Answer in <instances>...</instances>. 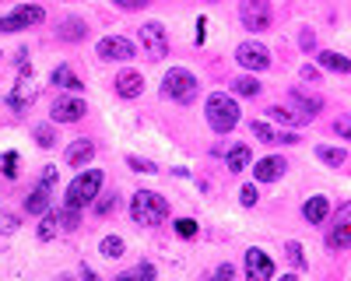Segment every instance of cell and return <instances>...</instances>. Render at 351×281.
<instances>
[{
	"mask_svg": "<svg viewBox=\"0 0 351 281\" xmlns=\"http://www.w3.org/2000/svg\"><path fill=\"white\" fill-rule=\"evenodd\" d=\"M0 229H4V232H14V229H18V215L0 211Z\"/></svg>",
	"mask_w": 351,
	"mask_h": 281,
	"instance_id": "cell-37",
	"label": "cell"
},
{
	"mask_svg": "<svg viewBox=\"0 0 351 281\" xmlns=\"http://www.w3.org/2000/svg\"><path fill=\"white\" fill-rule=\"evenodd\" d=\"M112 84H116V95H120V99H137L144 92V77L137 71H123Z\"/></svg>",
	"mask_w": 351,
	"mask_h": 281,
	"instance_id": "cell-16",
	"label": "cell"
},
{
	"mask_svg": "<svg viewBox=\"0 0 351 281\" xmlns=\"http://www.w3.org/2000/svg\"><path fill=\"white\" fill-rule=\"evenodd\" d=\"M116 201H120V193H102L99 201H95V215H109L116 208Z\"/></svg>",
	"mask_w": 351,
	"mask_h": 281,
	"instance_id": "cell-32",
	"label": "cell"
},
{
	"mask_svg": "<svg viewBox=\"0 0 351 281\" xmlns=\"http://www.w3.org/2000/svg\"><path fill=\"white\" fill-rule=\"evenodd\" d=\"M56 281H74V278H67V274H64V278H56Z\"/></svg>",
	"mask_w": 351,
	"mask_h": 281,
	"instance_id": "cell-46",
	"label": "cell"
},
{
	"mask_svg": "<svg viewBox=\"0 0 351 281\" xmlns=\"http://www.w3.org/2000/svg\"><path fill=\"white\" fill-rule=\"evenodd\" d=\"M285 173H288V162H285V158H278V155L260 158V162H256V169H253L256 183H274V180H281Z\"/></svg>",
	"mask_w": 351,
	"mask_h": 281,
	"instance_id": "cell-14",
	"label": "cell"
},
{
	"mask_svg": "<svg viewBox=\"0 0 351 281\" xmlns=\"http://www.w3.org/2000/svg\"><path fill=\"white\" fill-rule=\"evenodd\" d=\"M49 193H53V190L36 186L32 193L25 197V211H28V215H46V208H49Z\"/></svg>",
	"mask_w": 351,
	"mask_h": 281,
	"instance_id": "cell-22",
	"label": "cell"
},
{
	"mask_svg": "<svg viewBox=\"0 0 351 281\" xmlns=\"http://www.w3.org/2000/svg\"><path fill=\"white\" fill-rule=\"evenodd\" d=\"M123 249H127V243H123L120 236H106V239L99 243V253H102V257H109V260L123 257Z\"/></svg>",
	"mask_w": 351,
	"mask_h": 281,
	"instance_id": "cell-27",
	"label": "cell"
},
{
	"mask_svg": "<svg viewBox=\"0 0 351 281\" xmlns=\"http://www.w3.org/2000/svg\"><path fill=\"white\" fill-rule=\"evenodd\" d=\"M81 281H102V278H99V274H95L92 267H88V264H84V267H81Z\"/></svg>",
	"mask_w": 351,
	"mask_h": 281,
	"instance_id": "cell-44",
	"label": "cell"
},
{
	"mask_svg": "<svg viewBox=\"0 0 351 281\" xmlns=\"http://www.w3.org/2000/svg\"><path fill=\"white\" fill-rule=\"evenodd\" d=\"M316 64L327 67V71H337V74H348L351 71V60H348V56H341V53H334V49L316 53Z\"/></svg>",
	"mask_w": 351,
	"mask_h": 281,
	"instance_id": "cell-20",
	"label": "cell"
},
{
	"mask_svg": "<svg viewBox=\"0 0 351 281\" xmlns=\"http://www.w3.org/2000/svg\"><path fill=\"white\" fill-rule=\"evenodd\" d=\"M239 201H243V208H253V204H256V186H253V183L239 190Z\"/></svg>",
	"mask_w": 351,
	"mask_h": 281,
	"instance_id": "cell-38",
	"label": "cell"
},
{
	"mask_svg": "<svg viewBox=\"0 0 351 281\" xmlns=\"http://www.w3.org/2000/svg\"><path fill=\"white\" fill-rule=\"evenodd\" d=\"M0 56H4V53H0Z\"/></svg>",
	"mask_w": 351,
	"mask_h": 281,
	"instance_id": "cell-48",
	"label": "cell"
},
{
	"mask_svg": "<svg viewBox=\"0 0 351 281\" xmlns=\"http://www.w3.org/2000/svg\"><path fill=\"white\" fill-rule=\"evenodd\" d=\"M0 165H4V169H0V173H4L8 180H14V176H18V151H8V155H4V162H0Z\"/></svg>",
	"mask_w": 351,
	"mask_h": 281,
	"instance_id": "cell-34",
	"label": "cell"
},
{
	"mask_svg": "<svg viewBox=\"0 0 351 281\" xmlns=\"http://www.w3.org/2000/svg\"><path fill=\"white\" fill-rule=\"evenodd\" d=\"M285 249H288L291 264H295V267H306V257H302V243H299V239H291V243H288Z\"/></svg>",
	"mask_w": 351,
	"mask_h": 281,
	"instance_id": "cell-35",
	"label": "cell"
},
{
	"mask_svg": "<svg viewBox=\"0 0 351 281\" xmlns=\"http://www.w3.org/2000/svg\"><path fill=\"white\" fill-rule=\"evenodd\" d=\"M92 155H95V145L88 137H81V140H74V145L64 151V162L71 165V169H77V165H84V162H92Z\"/></svg>",
	"mask_w": 351,
	"mask_h": 281,
	"instance_id": "cell-18",
	"label": "cell"
},
{
	"mask_svg": "<svg viewBox=\"0 0 351 281\" xmlns=\"http://www.w3.org/2000/svg\"><path fill=\"white\" fill-rule=\"evenodd\" d=\"M327 215H330V201H327L324 193L309 197V201L302 204V218H306L309 225H324V221H327Z\"/></svg>",
	"mask_w": 351,
	"mask_h": 281,
	"instance_id": "cell-15",
	"label": "cell"
},
{
	"mask_svg": "<svg viewBox=\"0 0 351 281\" xmlns=\"http://www.w3.org/2000/svg\"><path fill=\"white\" fill-rule=\"evenodd\" d=\"M204 112H208V123H211L215 134H228L232 127L239 123V106H236V99L225 95V92L208 95V102H204Z\"/></svg>",
	"mask_w": 351,
	"mask_h": 281,
	"instance_id": "cell-3",
	"label": "cell"
},
{
	"mask_svg": "<svg viewBox=\"0 0 351 281\" xmlns=\"http://www.w3.org/2000/svg\"><path fill=\"white\" fill-rule=\"evenodd\" d=\"M236 60L246 71H267L271 67V53H267V46H260V42H243V46H236Z\"/></svg>",
	"mask_w": 351,
	"mask_h": 281,
	"instance_id": "cell-10",
	"label": "cell"
},
{
	"mask_svg": "<svg viewBox=\"0 0 351 281\" xmlns=\"http://www.w3.org/2000/svg\"><path fill=\"white\" fill-rule=\"evenodd\" d=\"M239 21L246 32H267L274 21L271 0H239Z\"/></svg>",
	"mask_w": 351,
	"mask_h": 281,
	"instance_id": "cell-5",
	"label": "cell"
},
{
	"mask_svg": "<svg viewBox=\"0 0 351 281\" xmlns=\"http://www.w3.org/2000/svg\"><path fill=\"white\" fill-rule=\"evenodd\" d=\"M197 92H200V84H197V77H193L186 67H172V71L165 74V81H162V95L172 99V102H180V106L193 102Z\"/></svg>",
	"mask_w": 351,
	"mask_h": 281,
	"instance_id": "cell-4",
	"label": "cell"
},
{
	"mask_svg": "<svg viewBox=\"0 0 351 281\" xmlns=\"http://www.w3.org/2000/svg\"><path fill=\"white\" fill-rule=\"evenodd\" d=\"M215 281H236V267H232V264H218Z\"/></svg>",
	"mask_w": 351,
	"mask_h": 281,
	"instance_id": "cell-40",
	"label": "cell"
},
{
	"mask_svg": "<svg viewBox=\"0 0 351 281\" xmlns=\"http://www.w3.org/2000/svg\"><path fill=\"white\" fill-rule=\"evenodd\" d=\"M267 117L271 120H278V123H291V127H306L313 117H306V112H299V109H285V106H271L267 109Z\"/></svg>",
	"mask_w": 351,
	"mask_h": 281,
	"instance_id": "cell-19",
	"label": "cell"
},
{
	"mask_svg": "<svg viewBox=\"0 0 351 281\" xmlns=\"http://www.w3.org/2000/svg\"><path fill=\"white\" fill-rule=\"evenodd\" d=\"M250 158H253V155H250V148H246V145H236V148L228 151V158H225V162H228L232 173H243V169L250 165Z\"/></svg>",
	"mask_w": 351,
	"mask_h": 281,
	"instance_id": "cell-26",
	"label": "cell"
},
{
	"mask_svg": "<svg viewBox=\"0 0 351 281\" xmlns=\"http://www.w3.org/2000/svg\"><path fill=\"white\" fill-rule=\"evenodd\" d=\"M327 246H330V249H348V246H351V201L337 211L330 232H327Z\"/></svg>",
	"mask_w": 351,
	"mask_h": 281,
	"instance_id": "cell-11",
	"label": "cell"
},
{
	"mask_svg": "<svg viewBox=\"0 0 351 281\" xmlns=\"http://www.w3.org/2000/svg\"><path fill=\"white\" fill-rule=\"evenodd\" d=\"M116 8H123V11H137V8H144L148 0H112Z\"/></svg>",
	"mask_w": 351,
	"mask_h": 281,
	"instance_id": "cell-42",
	"label": "cell"
},
{
	"mask_svg": "<svg viewBox=\"0 0 351 281\" xmlns=\"http://www.w3.org/2000/svg\"><path fill=\"white\" fill-rule=\"evenodd\" d=\"M253 134L263 140V145H281V134L271 123H263V120H253Z\"/></svg>",
	"mask_w": 351,
	"mask_h": 281,
	"instance_id": "cell-29",
	"label": "cell"
},
{
	"mask_svg": "<svg viewBox=\"0 0 351 281\" xmlns=\"http://www.w3.org/2000/svg\"><path fill=\"white\" fill-rule=\"evenodd\" d=\"M88 36V25L81 21V18H64L60 21V39H67V42H81Z\"/></svg>",
	"mask_w": 351,
	"mask_h": 281,
	"instance_id": "cell-24",
	"label": "cell"
},
{
	"mask_svg": "<svg viewBox=\"0 0 351 281\" xmlns=\"http://www.w3.org/2000/svg\"><path fill=\"white\" fill-rule=\"evenodd\" d=\"M288 99H291V106H295L299 112H306V117H313V112L324 109V99H319L316 92H306V88H291Z\"/></svg>",
	"mask_w": 351,
	"mask_h": 281,
	"instance_id": "cell-17",
	"label": "cell"
},
{
	"mask_svg": "<svg viewBox=\"0 0 351 281\" xmlns=\"http://www.w3.org/2000/svg\"><path fill=\"white\" fill-rule=\"evenodd\" d=\"M64 225H60V211H46L43 215V221H39V243H49V239H56V232H60Z\"/></svg>",
	"mask_w": 351,
	"mask_h": 281,
	"instance_id": "cell-23",
	"label": "cell"
},
{
	"mask_svg": "<svg viewBox=\"0 0 351 281\" xmlns=\"http://www.w3.org/2000/svg\"><path fill=\"white\" fill-rule=\"evenodd\" d=\"M28 77H32V64L25 60V64H21V77H18V84L8 92V109H11V112H28V109L36 106V84L28 81Z\"/></svg>",
	"mask_w": 351,
	"mask_h": 281,
	"instance_id": "cell-6",
	"label": "cell"
},
{
	"mask_svg": "<svg viewBox=\"0 0 351 281\" xmlns=\"http://www.w3.org/2000/svg\"><path fill=\"white\" fill-rule=\"evenodd\" d=\"M281 281H299V278H295V274H285V278H281Z\"/></svg>",
	"mask_w": 351,
	"mask_h": 281,
	"instance_id": "cell-45",
	"label": "cell"
},
{
	"mask_svg": "<svg viewBox=\"0 0 351 281\" xmlns=\"http://www.w3.org/2000/svg\"><path fill=\"white\" fill-rule=\"evenodd\" d=\"M36 140H39V148H53V145H56L49 127H36Z\"/></svg>",
	"mask_w": 351,
	"mask_h": 281,
	"instance_id": "cell-36",
	"label": "cell"
},
{
	"mask_svg": "<svg viewBox=\"0 0 351 281\" xmlns=\"http://www.w3.org/2000/svg\"><path fill=\"white\" fill-rule=\"evenodd\" d=\"M316 158L327 162V165H344V151H341V148H327V145L316 148Z\"/></svg>",
	"mask_w": 351,
	"mask_h": 281,
	"instance_id": "cell-30",
	"label": "cell"
},
{
	"mask_svg": "<svg viewBox=\"0 0 351 281\" xmlns=\"http://www.w3.org/2000/svg\"><path fill=\"white\" fill-rule=\"evenodd\" d=\"M116 281H155V267L144 260V264H137V267H130L123 274H116Z\"/></svg>",
	"mask_w": 351,
	"mask_h": 281,
	"instance_id": "cell-25",
	"label": "cell"
},
{
	"mask_svg": "<svg viewBox=\"0 0 351 281\" xmlns=\"http://www.w3.org/2000/svg\"><path fill=\"white\" fill-rule=\"evenodd\" d=\"M127 165L134 169V173H148V176H152V173H158V165H155L152 158H137V155H127Z\"/></svg>",
	"mask_w": 351,
	"mask_h": 281,
	"instance_id": "cell-31",
	"label": "cell"
},
{
	"mask_svg": "<svg viewBox=\"0 0 351 281\" xmlns=\"http://www.w3.org/2000/svg\"><path fill=\"white\" fill-rule=\"evenodd\" d=\"M302 77H306V81H316V84H319V71H316L313 64H306V67H302Z\"/></svg>",
	"mask_w": 351,
	"mask_h": 281,
	"instance_id": "cell-43",
	"label": "cell"
},
{
	"mask_svg": "<svg viewBox=\"0 0 351 281\" xmlns=\"http://www.w3.org/2000/svg\"><path fill=\"white\" fill-rule=\"evenodd\" d=\"M53 84H56V88H67V92H81V88H84L81 77H77L67 64H60V67L53 71Z\"/></svg>",
	"mask_w": 351,
	"mask_h": 281,
	"instance_id": "cell-21",
	"label": "cell"
},
{
	"mask_svg": "<svg viewBox=\"0 0 351 281\" xmlns=\"http://www.w3.org/2000/svg\"><path fill=\"white\" fill-rule=\"evenodd\" d=\"M130 218L137 225H162L169 218V204L162 193H152V190H137L130 197Z\"/></svg>",
	"mask_w": 351,
	"mask_h": 281,
	"instance_id": "cell-2",
	"label": "cell"
},
{
	"mask_svg": "<svg viewBox=\"0 0 351 281\" xmlns=\"http://www.w3.org/2000/svg\"><path fill=\"white\" fill-rule=\"evenodd\" d=\"M137 36H141V46L148 49L152 60H162V56H169V32H165L162 21H144Z\"/></svg>",
	"mask_w": 351,
	"mask_h": 281,
	"instance_id": "cell-8",
	"label": "cell"
},
{
	"mask_svg": "<svg viewBox=\"0 0 351 281\" xmlns=\"http://www.w3.org/2000/svg\"><path fill=\"white\" fill-rule=\"evenodd\" d=\"M176 232H180L183 239H193L197 236V221L193 218H176Z\"/></svg>",
	"mask_w": 351,
	"mask_h": 281,
	"instance_id": "cell-33",
	"label": "cell"
},
{
	"mask_svg": "<svg viewBox=\"0 0 351 281\" xmlns=\"http://www.w3.org/2000/svg\"><path fill=\"white\" fill-rule=\"evenodd\" d=\"M88 112V106L81 102V99H71V95H60L53 102V109H49V117H53V123H77L81 117Z\"/></svg>",
	"mask_w": 351,
	"mask_h": 281,
	"instance_id": "cell-13",
	"label": "cell"
},
{
	"mask_svg": "<svg viewBox=\"0 0 351 281\" xmlns=\"http://www.w3.org/2000/svg\"><path fill=\"white\" fill-rule=\"evenodd\" d=\"M334 130H337L344 140H351V117H341V120L334 123Z\"/></svg>",
	"mask_w": 351,
	"mask_h": 281,
	"instance_id": "cell-41",
	"label": "cell"
},
{
	"mask_svg": "<svg viewBox=\"0 0 351 281\" xmlns=\"http://www.w3.org/2000/svg\"><path fill=\"white\" fill-rule=\"evenodd\" d=\"M232 92L253 99V95H260V81L256 77H236V81H232Z\"/></svg>",
	"mask_w": 351,
	"mask_h": 281,
	"instance_id": "cell-28",
	"label": "cell"
},
{
	"mask_svg": "<svg viewBox=\"0 0 351 281\" xmlns=\"http://www.w3.org/2000/svg\"><path fill=\"white\" fill-rule=\"evenodd\" d=\"M246 281H274V260L260 246L246 249Z\"/></svg>",
	"mask_w": 351,
	"mask_h": 281,
	"instance_id": "cell-9",
	"label": "cell"
},
{
	"mask_svg": "<svg viewBox=\"0 0 351 281\" xmlns=\"http://www.w3.org/2000/svg\"><path fill=\"white\" fill-rule=\"evenodd\" d=\"M39 186H46V190H53V186H56V165H46V169H43Z\"/></svg>",
	"mask_w": 351,
	"mask_h": 281,
	"instance_id": "cell-39",
	"label": "cell"
},
{
	"mask_svg": "<svg viewBox=\"0 0 351 281\" xmlns=\"http://www.w3.org/2000/svg\"><path fill=\"white\" fill-rule=\"evenodd\" d=\"M46 21L43 4H18L8 18H0V32H21V28H36Z\"/></svg>",
	"mask_w": 351,
	"mask_h": 281,
	"instance_id": "cell-7",
	"label": "cell"
},
{
	"mask_svg": "<svg viewBox=\"0 0 351 281\" xmlns=\"http://www.w3.org/2000/svg\"><path fill=\"white\" fill-rule=\"evenodd\" d=\"M95 53H99V60H134V42L123 36H106L99 39Z\"/></svg>",
	"mask_w": 351,
	"mask_h": 281,
	"instance_id": "cell-12",
	"label": "cell"
},
{
	"mask_svg": "<svg viewBox=\"0 0 351 281\" xmlns=\"http://www.w3.org/2000/svg\"><path fill=\"white\" fill-rule=\"evenodd\" d=\"M211 4H215V0H211Z\"/></svg>",
	"mask_w": 351,
	"mask_h": 281,
	"instance_id": "cell-47",
	"label": "cell"
},
{
	"mask_svg": "<svg viewBox=\"0 0 351 281\" xmlns=\"http://www.w3.org/2000/svg\"><path fill=\"white\" fill-rule=\"evenodd\" d=\"M102 183H106V173H102V169H84V173L74 176L71 186L64 190V208L81 211V208H88V204H95V197H99Z\"/></svg>",
	"mask_w": 351,
	"mask_h": 281,
	"instance_id": "cell-1",
	"label": "cell"
}]
</instances>
